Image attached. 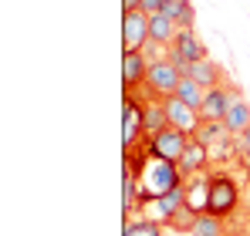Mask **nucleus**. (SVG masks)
<instances>
[{"mask_svg": "<svg viewBox=\"0 0 250 236\" xmlns=\"http://www.w3.org/2000/svg\"><path fill=\"white\" fill-rule=\"evenodd\" d=\"M183 186H186V182H183ZM183 186H179V189H172V193H166V196L152 199V202H146V206H142V216H146V219H156V223H163V226H166L169 219L186 206V189H183Z\"/></svg>", "mask_w": 250, "mask_h": 236, "instance_id": "0eeeda50", "label": "nucleus"}, {"mask_svg": "<svg viewBox=\"0 0 250 236\" xmlns=\"http://www.w3.org/2000/svg\"><path fill=\"white\" fill-rule=\"evenodd\" d=\"M196 219H200V213H196V209H189V206H183V209L169 219L166 226L172 230V233H193V230H196Z\"/></svg>", "mask_w": 250, "mask_h": 236, "instance_id": "aec40b11", "label": "nucleus"}, {"mask_svg": "<svg viewBox=\"0 0 250 236\" xmlns=\"http://www.w3.org/2000/svg\"><path fill=\"white\" fill-rule=\"evenodd\" d=\"M237 209H240V186H237V179H233V176H227V172L209 176L207 213H209V216H216V219H230Z\"/></svg>", "mask_w": 250, "mask_h": 236, "instance_id": "f03ea898", "label": "nucleus"}, {"mask_svg": "<svg viewBox=\"0 0 250 236\" xmlns=\"http://www.w3.org/2000/svg\"><path fill=\"white\" fill-rule=\"evenodd\" d=\"M186 75H189L193 81H200L207 91H216V88H233V84H230V78H227V71H223L213 58L189 64V68H186Z\"/></svg>", "mask_w": 250, "mask_h": 236, "instance_id": "1a4fd4ad", "label": "nucleus"}, {"mask_svg": "<svg viewBox=\"0 0 250 236\" xmlns=\"http://www.w3.org/2000/svg\"><path fill=\"white\" fill-rule=\"evenodd\" d=\"M223 125L230 128V135H240V132L250 128V101L244 98V95L233 98V105H230V112H227V118H223Z\"/></svg>", "mask_w": 250, "mask_h": 236, "instance_id": "2eb2a0df", "label": "nucleus"}, {"mask_svg": "<svg viewBox=\"0 0 250 236\" xmlns=\"http://www.w3.org/2000/svg\"><path fill=\"white\" fill-rule=\"evenodd\" d=\"M237 152H240L244 158H250V128H247V132H240V135H237Z\"/></svg>", "mask_w": 250, "mask_h": 236, "instance_id": "5701e85b", "label": "nucleus"}, {"mask_svg": "<svg viewBox=\"0 0 250 236\" xmlns=\"http://www.w3.org/2000/svg\"><path fill=\"white\" fill-rule=\"evenodd\" d=\"M247 236H250V230H247Z\"/></svg>", "mask_w": 250, "mask_h": 236, "instance_id": "a878e982", "label": "nucleus"}, {"mask_svg": "<svg viewBox=\"0 0 250 236\" xmlns=\"http://www.w3.org/2000/svg\"><path fill=\"white\" fill-rule=\"evenodd\" d=\"M166 3H172V0H142V10L152 17V14H163V10H166Z\"/></svg>", "mask_w": 250, "mask_h": 236, "instance_id": "4be33fe9", "label": "nucleus"}, {"mask_svg": "<svg viewBox=\"0 0 250 236\" xmlns=\"http://www.w3.org/2000/svg\"><path fill=\"white\" fill-rule=\"evenodd\" d=\"M163 108H166V115H169V125L172 128H179V132H186V135H196V128L203 125V118H200V112L196 108H189L183 98H166L163 101Z\"/></svg>", "mask_w": 250, "mask_h": 236, "instance_id": "6e6552de", "label": "nucleus"}, {"mask_svg": "<svg viewBox=\"0 0 250 236\" xmlns=\"http://www.w3.org/2000/svg\"><path fill=\"white\" fill-rule=\"evenodd\" d=\"M237 95H240L237 88H216V91H207V101H203L200 118H203V121H223Z\"/></svg>", "mask_w": 250, "mask_h": 236, "instance_id": "f8f14e48", "label": "nucleus"}, {"mask_svg": "<svg viewBox=\"0 0 250 236\" xmlns=\"http://www.w3.org/2000/svg\"><path fill=\"white\" fill-rule=\"evenodd\" d=\"M163 128H169V115L163 108V101H149L142 112V132L146 135H159Z\"/></svg>", "mask_w": 250, "mask_h": 236, "instance_id": "f3484780", "label": "nucleus"}, {"mask_svg": "<svg viewBox=\"0 0 250 236\" xmlns=\"http://www.w3.org/2000/svg\"><path fill=\"white\" fill-rule=\"evenodd\" d=\"M189 138L193 135H186V132H179V128H163L159 135H146L142 142H146V149H149V156L156 158H166V162H179L183 152H186V145H189Z\"/></svg>", "mask_w": 250, "mask_h": 236, "instance_id": "20e7f679", "label": "nucleus"}, {"mask_svg": "<svg viewBox=\"0 0 250 236\" xmlns=\"http://www.w3.org/2000/svg\"><path fill=\"white\" fill-rule=\"evenodd\" d=\"M163 14L176 20V27H179V31H193V20H196V7H193L189 0H172V3H166V10H163Z\"/></svg>", "mask_w": 250, "mask_h": 236, "instance_id": "a211bd4d", "label": "nucleus"}, {"mask_svg": "<svg viewBox=\"0 0 250 236\" xmlns=\"http://www.w3.org/2000/svg\"><path fill=\"white\" fill-rule=\"evenodd\" d=\"M176 98H183L189 108H196V112H203V101H207V88L200 84V81H193L189 75H183L179 81V88H176Z\"/></svg>", "mask_w": 250, "mask_h": 236, "instance_id": "dca6fc26", "label": "nucleus"}, {"mask_svg": "<svg viewBox=\"0 0 250 236\" xmlns=\"http://www.w3.org/2000/svg\"><path fill=\"white\" fill-rule=\"evenodd\" d=\"M135 182H139V196H142V206H146V202H152V199H159V196H166V193H172V189H179L186 179H183V172H179L176 162L149 156L146 162H142Z\"/></svg>", "mask_w": 250, "mask_h": 236, "instance_id": "f257e3e1", "label": "nucleus"}, {"mask_svg": "<svg viewBox=\"0 0 250 236\" xmlns=\"http://www.w3.org/2000/svg\"><path fill=\"white\" fill-rule=\"evenodd\" d=\"M179 165V172H183V179H193V176H203L209 165V149L200 142V138H189V145H186V152L183 158L176 162Z\"/></svg>", "mask_w": 250, "mask_h": 236, "instance_id": "9b49d317", "label": "nucleus"}, {"mask_svg": "<svg viewBox=\"0 0 250 236\" xmlns=\"http://www.w3.org/2000/svg\"><path fill=\"white\" fill-rule=\"evenodd\" d=\"M149 44V14L128 10L122 14V54H135Z\"/></svg>", "mask_w": 250, "mask_h": 236, "instance_id": "423d86ee", "label": "nucleus"}, {"mask_svg": "<svg viewBox=\"0 0 250 236\" xmlns=\"http://www.w3.org/2000/svg\"><path fill=\"white\" fill-rule=\"evenodd\" d=\"M122 236H163V223L146 219V216H135V219L125 223V233Z\"/></svg>", "mask_w": 250, "mask_h": 236, "instance_id": "6ab92c4d", "label": "nucleus"}, {"mask_svg": "<svg viewBox=\"0 0 250 236\" xmlns=\"http://www.w3.org/2000/svg\"><path fill=\"white\" fill-rule=\"evenodd\" d=\"M209 58V51L203 47V40L196 38L193 31H179L176 34V44L169 47V61L172 64H179V71L186 75V68L189 64H196V61H207Z\"/></svg>", "mask_w": 250, "mask_h": 236, "instance_id": "39448f33", "label": "nucleus"}, {"mask_svg": "<svg viewBox=\"0 0 250 236\" xmlns=\"http://www.w3.org/2000/svg\"><path fill=\"white\" fill-rule=\"evenodd\" d=\"M179 81H183L179 64H172L169 58L152 61V64H149V78H146V84H142L146 101H166V98H172L176 88H179Z\"/></svg>", "mask_w": 250, "mask_h": 236, "instance_id": "7ed1b4c3", "label": "nucleus"}, {"mask_svg": "<svg viewBox=\"0 0 250 236\" xmlns=\"http://www.w3.org/2000/svg\"><path fill=\"white\" fill-rule=\"evenodd\" d=\"M128 10H142V0H122V14Z\"/></svg>", "mask_w": 250, "mask_h": 236, "instance_id": "b1692460", "label": "nucleus"}, {"mask_svg": "<svg viewBox=\"0 0 250 236\" xmlns=\"http://www.w3.org/2000/svg\"><path fill=\"white\" fill-rule=\"evenodd\" d=\"M176 34H179V27H176V20L166 17V14H152L149 17V40L152 44H159V47H172L176 44Z\"/></svg>", "mask_w": 250, "mask_h": 236, "instance_id": "ddd939ff", "label": "nucleus"}, {"mask_svg": "<svg viewBox=\"0 0 250 236\" xmlns=\"http://www.w3.org/2000/svg\"><path fill=\"white\" fill-rule=\"evenodd\" d=\"M247 172H250V158H247Z\"/></svg>", "mask_w": 250, "mask_h": 236, "instance_id": "393cba45", "label": "nucleus"}, {"mask_svg": "<svg viewBox=\"0 0 250 236\" xmlns=\"http://www.w3.org/2000/svg\"><path fill=\"white\" fill-rule=\"evenodd\" d=\"M149 78V58L142 51L135 54H122V81H125V95H135Z\"/></svg>", "mask_w": 250, "mask_h": 236, "instance_id": "9d476101", "label": "nucleus"}, {"mask_svg": "<svg viewBox=\"0 0 250 236\" xmlns=\"http://www.w3.org/2000/svg\"><path fill=\"white\" fill-rule=\"evenodd\" d=\"M186 206L189 209H196L200 216L207 213V202H209V176L203 172V176H193V179H186Z\"/></svg>", "mask_w": 250, "mask_h": 236, "instance_id": "4468645a", "label": "nucleus"}, {"mask_svg": "<svg viewBox=\"0 0 250 236\" xmlns=\"http://www.w3.org/2000/svg\"><path fill=\"white\" fill-rule=\"evenodd\" d=\"M189 236H227V219H216V216L203 213V216L196 219V230Z\"/></svg>", "mask_w": 250, "mask_h": 236, "instance_id": "412c9836", "label": "nucleus"}]
</instances>
